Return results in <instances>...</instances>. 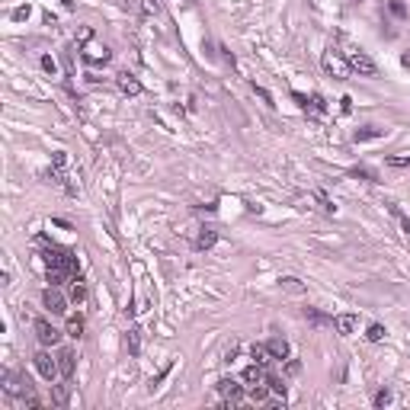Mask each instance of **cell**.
Returning a JSON list of instances; mask_svg holds the SVG:
<instances>
[{
  "label": "cell",
  "mask_w": 410,
  "mask_h": 410,
  "mask_svg": "<svg viewBox=\"0 0 410 410\" xmlns=\"http://www.w3.org/2000/svg\"><path fill=\"white\" fill-rule=\"evenodd\" d=\"M45 266H55V269H67V273H77V257L71 254V250H64V247H58V243H48L45 247Z\"/></svg>",
  "instance_id": "obj_1"
},
{
  "label": "cell",
  "mask_w": 410,
  "mask_h": 410,
  "mask_svg": "<svg viewBox=\"0 0 410 410\" xmlns=\"http://www.w3.org/2000/svg\"><path fill=\"white\" fill-rule=\"evenodd\" d=\"M0 388L7 391V394H20V397H32L36 391H32L29 385V378H23V375H16V372H0Z\"/></svg>",
  "instance_id": "obj_2"
},
{
  "label": "cell",
  "mask_w": 410,
  "mask_h": 410,
  "mask_svg": "<svg viewBox=\"0 0 410 410\" xmlns=\"http://www.w3.org/2000/svg\"><path fill=\"white\" fill-rule=\"evenodd\" d=\"M32 362H36V369H39V375H42L45 381H58V375H61V369H58V356L39 350L36 356H32Z\"/></svg>",
  "instance_id": "obj_3"
},
{
  "label": "cell",
  "mask_w": 410,
  "mask_h": 410,
  "mask_svg": "<svg viewBox=\"0 0 410 410\" xmlns=\"http://www.w3.org/2000/svg\"><path fill=\"white\" fill-rule=\"evenodd\" d=\"M324 67H327V74H334L337 80H346V77H350V61H346L343 55H340L337 48H327V55H324Z\"/></svg>",
  "instance_id": "obj_4"
},
{
  "label": "cell",
  "mask_w": 410,
  "mask_h": 410,
  "mask_svg": "<svg viewBox=\"0 0 410 410\" xmlns=\"http://www.w3.org/2000/svg\"><path fill=\"white\" fill-rule=\"evenodd\" d=\"M346 61H350V67L356 74H362V77H375L378 74V64H375L365 51H346Z\"/></svg>",
  "instance_id": "obj_5"
},
{
  "label": "cell",
  "mask_w": 410,
  "mask_h": 410,
  "mask_svg": "<svg viewBox=\"0 0 410 410\" xmlns=\"http://www.w3.org/2000/svg\"><path fill=\"white\" fill-rule=\"evenodd\" d=\"M218 394H221V400L228 407H237L240 400H243V388L234 378H221V381H218Z\"/></svg>",
  "instance_id": "obj_6"
},
{
  "label": "cell",
  "mask_w": 410,
  "mask_h": 410,
  "mask_svg": "<svg viewBox=\"0 0 410 410\" xmlns=\"http://www.w3.org/2000/svg\"><path fill=\"white\" fill-rule=\"evenodd\" d=\"M42 304H45V311H51V314H64L67 311V298L55 289V285H48V289L42 292Z\"/></svg>",
  "instance_id": "obj_7"
},
{
  "label": "cell",
  "mask_w": 410,
  "mask_h": 410,
  "mask_svg": "<svg viewBox=\"0 0 410 410\" xmlns=\"http://www.w3.org/2000/svg\"><path fill=\"white\" fill-rule=\"evenodd\" d=\"M36 337H39L42 346H55L58 340H61V330H58L55 324H48L45 317H39V320H36Z\"/></svg>",
  "instance_id": "obj_8"
},
{
  "label": "cell",
  "mask_w": 410,
  "mask_h": 410,
  "mask_svg": "<svg viewBox=\"0 0 410 410\" xmlns=\"http://www.w3.org/2000/svg\"><path fill=\"white\" fill-rule=\"evenodd\" d=\"M116 84H119V90L125 93V97H138V93H141V80H138L135 74H128V71L116 74Z\"/></svg>",
  "instance_id": "obj_9"
},
{
  "label": "cell",
  "mask_w": 410,
  "mask_h": 410,
  "mask_svg": "<svg viewBox=\"0 0 410 410\" xmlns=\"http://www.w3.org/2000/svg\"><path fill=\"white\" fill-rule=\"evenodd\" d=\"M356 327H359V317H356V314H337L334 317V330L340 337H350Z\"/></svg>",
  "instance_id": "obj_10"
},
{
  "label": "cell",
  "mask_w": 410,
  "mask_h": 410,
  "mask_svg": "<svg viewBox=\"0 0 410 410\" xmlns=\"http://www.w3.org/2000/svg\"><path fill=\"white\" fill-rule=\"evenodd\" d=\"M215 243H218V231H215V228H208V224H205V228H199L196 243H193L196 250H212Z\"/></svg>",
  "instance_id": "obj_11"
},
{
  "label": "cell",
  "mask_w": 410,
  "mask_h": 410,
  "mask_svg": "<svg viewBox=\"0 0 410 410\" xmlns=\"http://www.w3.org/2000/svg\"><path fill=\"white\" fill-rule=\"evenodd\" d=\"M266 350L273 353V359H289V340L285 337H273V340H266Z\"/></svg>",
  "instance_id": "obj_12"
},
{
  "label": "cell",
  "mask_w": 410,
  "mask_h": 410,
  "mask_svg": "<svg viewBox=\"0 0 410 410\" xmlns=\"http://www.w3.org/2000/svg\"><path fill=\"white\" fill-rule=\"evenodd\" d=\"M109 58H112V55H109L106 45H103V48H100V45H90V48L84 51V61H87V64H106Z\"/></svg>",
  "instance_id": "obj_13"
},
{
  "label": "cell",
  "mask_w": 410,
  "mask_h": 410,
  "mask_svg": "<svg viewBox=\"0 0 410 410\" xmlns=\"http://www.w3.org/2000/svg\"><path fill=\"white\" fill-rule=\"evenodd\" d=\"M51 404L55 407H67L71 404V385H51Z\"/></svg>",
  "instance_id": "obj_14"
},
{
  "label": "cell",
  "mask_w": 410,
  "mask_h": 410,
  "mask_svg": "<svg viewBox=\"0 0 410 410\" xmlns=\"http://www.w3.org/2000/svg\"><path fill=\"white\" fill-rule=\"evenodd\" d=\"M74 350H61L58 353V369H61V375H64V378H71L74 375Z\"/></svg>",
  "instance_id": "obj_15"
},
{
  "label": "cell",
  "mask_w": 410,
  "mask_h": 410,
  "mask_svg": "<svg viewBox=\"0 0 410 410\" xmlns=\"http://www.w3.org/2000/svg\"><path fill=\"white\" fill-rule=\"evenodd\" d=\"M141 337H144L141 327H132V330H128L125 346H128V353H132V356H141Z\"/></svg>",
  "instance_id": "obj_16"
},
{
  "label": "cell",
  "mask_w": 410,
  "mask_h": 410,
  "mask_svg": "<svg viewBox=\"0 0 410 410\" xmlns=\"http://www.w3.org/2000/svg\"><path fill=\"white\" fill-rule=\"evenodd\" d=\"M279 285H282V292H289V295H304V282L295 279V276H282Z\"/></svg>",
  "instance_id": "obj_17"
},
{
  "label": "cell",
  "mask_w": 410,
  "mask_h": 410,
  "mask_svg": "<svg viewBox=\"0 0 410 410\" xmlns=\"http://www.w3.org/2000/svg\"><path fill=\"white\" fill-rule=\"evenodd\" d=\"M243 381H247V385H260V381H266V372H263V365H247V369H243Z\"/></svg>",
  "instance_id": "obj_18"
},
{
  "label": "cell",
  "mask_w": 410,
  "mask_h": 410,
  "mask_svg": "<svg viewBox=\"0 0 410 410\" xmlns=\"http://www.w3.org/2000/svg\"><path fill=\"white\" fill-rule=\"evenodd\" d=\"M385 132H381L378 125H365V128H356V135H353V141H375V138H381Z\"/></svg>",
  "instance_id": "obj_19"
},
{
  "label": "cell",
  "mask_w": 410,
  "mask_h": 410,
  "mask_svg": "<svg viewBox=\"0 0 410 410\" xmlns=\"http://www.w3.org/2000/svg\"><path fill=\"white\" fill-rule=\"evenodd\" d=\"M250 359H254L257 365H263V369H266V365L273 362V353L266 350V343H260V346H254V350H250Z\"/></svg>",
  "instance_id": "obj_20"
},
{
  "label": "cell",
  "mask_w": 410,
  "mask_h": 410,
  "mask_svg": "<svg viewBox=\"0 0 410 410\" xmlns=\"http://www.w3.org/2000/svg\"><path fill=\"white\" fill-rule=\"evenodd\" d=\"M250 400H254V404H266V400H269V381L250 385Z\"/></svg>",
  "instance_id": "obj_21"
},
{
  "label": "cell",
  "mask_w": 410,
  "mask_h": 410,
  "mask_svg": "<svg viewBox=\"0 0 410 410\" xmlns=\"http://www.w3.org/2000/svg\"><path fill=\"white\" fill-rule=\"evenodd\" d=\"M84 317L80 314H71V317H67V337H74V340H80L84 337Z\"/></svg>",
  "instance_id": "obj_22"
},
{
  "label": "cell",
  "mask_w": 410,
  "mask_h": 410,
  "mask_svg": "<svg viewBox=\"0 0 410 410\" xmlns=\"http://www.w3.org/2000/svg\"><path fill=\"white\" fill-rule=\"evenodd\" d=\"M67 276H71L67 269H55V266H48V273H45V282H48V285H55V289H58V285H64V282H67Z\"/></svg>",
  "instance_id": "obj_23"
},
{
  "label": "cell",
  "mask_w": 410,
  "mask_h": 410,
  "mask_svg": "<svg viewBox=\"0 0 410 410\" xmlns=\"http://www.w3.org/2000/svg\"><path fill=\"white\" fill-rule=\"evenodd\" d=\"M67 298H71L74 304H84V301H87V285H84V279H80V276L74 279V285H71V295H67Z\"/></svg>",
  "instance_id": "obj_24"
},
{
  "label": "cell",
  "mask_w": 410,
  "mask_h": 410,
  "mask_svg": "<svg viewBox=\"0 0 410 410\" xmlns=\"http://www.w3.org/2000/svg\"><path fill=\"white\" fill-rule=\"evenodd\" d=\"M304 317L311 320V324H317V327H334V317H327V314H320V311H314V308H304Z\"/></svg>",
  "instance_id": "obj_25"
},
{
  "label": "cell",
  "mask_w": 410,
  "mask_h": 410,
  "mask_svg": "<svg viewBox=\"0 0 410 410\" xmlns=\"http://www.w3.org/2000/svg\"><path fill=\"white\" fill-rule=\"evenodd\" d=\"M388 212H391V215L397 218V224H400V228H404V234H410V218L404 215V208H400L397 202H388Z\"/></svg>",
  "instance_id": "obj_26"
},
{
  "label": "cell",
  "mask_w": 410,
  "mask_h": 410,
  "mask_svg": "<svg viewBox=\"0 0 410 410\" xmlns=\"http://www.w3.org/2000/svg\"><path fill=\"white\" fill-rule=\"evenodd\" d=\"M304 112H311V116H324V112H327V100L320 97V93H314V97H311V103H308V109H304Z\"/></svg>",
  "instance_id": "obj_27"
},
{
  "label": "cell",
  "mask_w": 410,
  "mask_h": 410,
  "mask_svg": "<svg viewBox=\"0 0 410 410\" xmlns=\"http://www.w3.org/2000/svg\"><path fill=\"white\" fill-rule=\"evenodd\" d=\"M314 199H317V202H320V208H324L327 215H334V212H337V205L330 202V196L324 193V189H314Z\"/></svg>",
  "instance_id": "obj_28"
},
{
  "label": "cell",
  "mask_w": 410,
  "mask_h": 410,
  "mask_svg": "<svg viewBox=\"0 0 410 410\" xmlns=\"http://www.w3.org/2000/svg\"><path fill=\"white\" fill-rule=\"evenodd\" d=\"M266 381H269V391H273L276 397H285V391H289V388H285L282 378H276V375H266Z\"/></svg>",
  "instance_id": "obj_29"
},
{
  "label": "cell",
  "mask_w": 410,
  "mask_h": 410,
  "mask_svg": "<svg viewBox=\"0 0 410 410\" xmlns=\"http://www.w3.org/2000/svg\"><path fill=\"white\" fill-rule=\"evenodd\" d=\"M365 340H369V343L385 340V327H381V324H369V330H365Z\"/></svg>",
  "instance_id": "obj_30"
},
{
  "label": "cell",
  "mask_w": 410,
  "mask_h": 410,
  "mask_svg": "<svg viewBox=\"0 0 410 410\" xmlns=\"http://www.w3.org/2000/svg\"><path fill=\"white\" fill-rule=\"evenodd\" d=\"M372 404H375V407H388V404H391V391H388V388H381V391H375V397H372Z\"/></svg>",
  "instance_id": "obj_31"
},
{
  "label": "cell",
  "mask_w": 410,
  "mask_h": 410,
  "mask_svg": "<svg viewBox=\"0 0 410 410\" xmlns=\"http://www.w3.org/2000/svg\"><path fill=\"white\" fill-rule=\"evenodd\" d=\"M39 64H42V71H45V74H51V77L58 74V64H55V58H51V55H42Z\"/></svg>",
  "instance_id": "obj_32"
},
{
  "label": "cell",
  "mask_w": 410,
  "mask_h": 410,
  "mask_svg": "<svg viewBox=\"0 0 410 410\" xmlns=\"http://www.w3.org/2000/svg\"><path fill=\"white\" fill-rule=\"evenodd\" d=\"M353 177H359V180H369V183H378V177H375V170H369V167H356V170H353Z\"/></svg>",
  "instance_id": "obj_33"
},
{
  "label": "cell",
  "mask_w": 410,
  "mask_h": 410,
  "mask_svg": "<svg viewBox=\"0 0 410 410\" xmlns=\"http://www.w3.org/2000/svg\"><path fill=\"white\" fill-rule=\"evenodd\" d=\"M388 167H397V170H410V157H388Z\"/></svg>",
  "instance_id": "obj_34"
},
{
  "label": "cell",
  "mask_w": 410,
  "mask_h": 410,
  "mask_svg": "<svg viewBox=\"0 0 410 410\" xmlns=\"http://www.w3.org/2000/svg\"><path fill=\"white\" fill-rule=\"evenodd\" d=\"M254 93H257V97H260V100L266 103V106H276V103H273V93H269L266 87H260V84H254Z\"/></svg>",
  "instance_id": "obj_35"
},
{
  "label": "cell",
  "mask_w": 410,
  "mask_h": 410,
  "mask_svg": "<svg viewBox=\"0 0 410 410\" xmlns=\"http://www.w3.org/2000/svg\"><path fill=\"white\" fill-rule=\"evenodd\" d=\"M388 10H391V13H394V16H397V20H404V16H407V7H404V4H400V0H391V4H388Z\"/></svg>",
  "instance_id": "obj_36"
},
{
  "label": "cell",
  "mask_w": 410,
  "mask_h": 410,
  "mask_svg": "<svg viewBox=\"0 0 410 410\" xmlns=\"http://www.w3.org/2000/svg\"><path fill=\"white\" fill-rule=\"evenodd\" d=\"M51 167H67V151H55L51 154Z\"/></svg>",
  "instance_id": "obj_37"
},
{
  "label": "cell",
  "mask_w": 410,
  "mask_h": 410,
  "mask_svg": "<svg viewBox=\"0 0 410 410\" xmlns=\"http://www.w3.org/2000/svg\"><path fill=\"white\" fill-rule=\"evenodd\" d=\"M292 100H295V106H298V109H308V103H311V100L304 97V93H298V90L292 93Z\"/></svg>",
  "instance_id": "obj_38"
},
{
  "label": "cell",
  "mask_w": 410,
  "mask_h": 410,
  "mask_svg": "<svg viewBox=\"0 0 410 410\" xmlns=\"http://www.w3.org/2000/svg\"><path fill=\"white\" fill-rule=\"evenodd\" d=\"M301 372V362L298 359H289V362H285V375H298Z\"/></svg>",
  "instance_id": "obj_39"
},
{
  "label": "cell",
  "mask_w": 410,
  "mask_h": 410,
  "mask_svg": "<svg viewBox=\"0 0 410 410\" xmlns=\"http://www.w3.org/2000/svg\"><path fill=\"white\" fill-rule=\"evenodd\" d=\"M26 16H29V4H26V7H16V10H13V20H16V23H23Z\"/></svg>",
  "instance_id": "obj_40"
},
{
  "label": "cell",
  "mask_w": 410,
  "mask_h": 410,
  "mask_svg": "<svg viewBox=\"0 0 410 410\" xmlns=\"http://www.w3.org/2000/svg\"><path fill=\"white\" fill-rule=\"evenodd\" d=\"M141 10H144L147 16H151V13H157V10H160V4H157V0H144V4H141Z\"/></svg>",
  "instance_id": "obj_41"
},
{
  "label": "cell",
  "mask_w": 410,
  "mask_h": 410,
  "mask_svg": "<svg viewBox=\"0 0 410 410\" xmlns=\"http://www.w3.org/2000/svg\"><path fill=\"white\" fill-rule=\"evenodd\" d=\"M77 39H80V42H90V39H93V29H90V26H80V29H77Z\"/></svg>",
  "instance_id": "obj_42"
},
{
  "label": "cell",
  "mask_w": 410,
  "mask_h": 410,
  "mask_svg": "<svg viewBox=\"0 0 410 410\" xmlns=\"http://www.w3.org/2000/svg\"><path fill=\"white\" fill-rule=\"evenodd\" d=\"M61 4H64V7H67V10H71V7H74V0H61Z\"/></svg>",
  "instance_id": "obj_43"
},
{
  "label": "cell",
  "mask_w": 410,
  "mask_h": 410,
  "mask_svg": "<svg viewBox=\"0 0 410 410\" xmlns=\"http://www.w3.org/2000/svg\"><path fill=\"white\" fill-rule=\"evenodd\" d=\"M353 4H362V0H353Z\"/></svg>",
  "instance_id": "obj_44"
}]
</instances>
